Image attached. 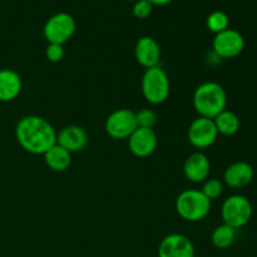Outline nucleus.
<instances>
[{
  "label": "nucleus",
  "instance_id": "nucleus-1",
  "mask_svg": "<svg viewBox=\"0 0 257 257\" xmlns=\"http://www.w3.org/2000/svg\"><path fill=\"white\" fill-rule=\"evenodd\" d=\"M15 136L20 147L32 155H44L57 143V132L45 118L25 115L18 122Z\"/></svg>",
  "mask_w": 257,
  "mask_h": 257
},
{
  "label": "nucleus",
  "instance_id": "nucleus-2",
  "mask_svg": "<svg viewBox=\"0 0 257 257\" xmlns=\"http://www.w3.org/2000/svg\"><path fill=\"white\" fill-rule=\"evenodd\" d=\"M192 102L200 117L213 119L226 109L227 94L222 85L218 83L205 82L196 88Z\"/></svg>",
  "mask_w": 257,
  "mask_h": 257
},
{
  "label": "nucleus",
  "instance_id": "nucleus-3",
  "mask_svg": "<svg viewBox=\"0 0 257 257\" xmlns=\"http://www.w3.org/2000/svg\"><path fill=\"white\" fill-rule=\"evenodd\" d=\"M211 202L212 201L206 197L202 191L186 190L176 200V211L183 220L197 222L210 213Z\"/></svg>",
  "mask_w": 257,
  "mask_h": 257
},
{
  "label": "nucleus",
  "instance_id": "nucleus-4",
  "mask_svg": "<svg viewBox=\"0 0 257 257\" xmlns=\"http://www.w3.org/2000/svg\"><path fill=\"white\" fill-rule=\"evenodd\" d=\"M141 87L143 97L151 104H162L170 95V79L160 65L146 69Z\"/></svg>",
  "mask_w": 257,
  "mask_h": 257
},
{
  "label": "nucleus",
  "instance_id": "nucleus-5",
  "mask_svg": "<svg viewBox=\"0 0 257 257\" xmlns=\"http://www.w3.org/2000/svg\"><path fill=\"white\" fill-rule=\"evenodd\" d=\"M252 205L250 200L242 195H232L226 198L221 207V216L225 225L232 228L243 227L250 222L252 217Z\"/></svg>",
  "mask_w": 257,
  "mask_h": 257
},
{
  "label": "nucleus",
  "instance_id": "nucleus-6",
  "mask_svg": "<svg viewBox=\"0 0 257 257\" xmlns=\"http://www.w3.org/2000/svg\"><path fill=\"white\" fill-rule=\"evenodd\" d=\"M75 27V19L72 15L68 13H57L47 20L43 32L48 42L63 45L73 37Z\"/></svg>",
  "mask_w": 257,
  "mask_h": 257
},
{
  "label": "nucleus",
  "instance_id": "nucleus-7",
  "mask_svg": "<svg viewBox=\"0 0 257 257\" xmlns=\"http://www.w3.org/2000/svg\"><path fill=\"white\" fill-rule=\"evenodd\" d=\"M136 112L131 109H117L105 119V132L114 140H125L137 130Z\"/></svg>",
  "mask_w": 257,
  "mask_h": 257
},
{
  "label": "nucleus",
  "instance_id": "nucleus-8",
  "mask_svg": "<svg viewBox=\"0 0 257 257\" xmlns=\"http://www.w3.org/2000/svg\"><path fill=\"white\" fill-rule=\"evenodd\" d=\"M213 52L223 59H231L241 53L245 49V39L240 32L235 29H226L223 32L218 33L213 38Z\"/></svg>",
  "mask_w": 257,
  "mask_h": 257
},
{
  "label": "nucleus",
  "instance_id": "nucleus-9",
  "mask_svg": "<svg viewBox=\"0 0 257 257\" xmlns=\"http://www.w3.org/2000/svg\"><path fill=\"white\" fill-rule=\"evenodd\" d=\"M188 141L193 147L198 150L208 148L216 142L218 132L213 119L205 117H198L188 127Z\"/></svg>",
  "mask_w": 257,
  "mask_h": 257
},
{
  "label": "nucleus",
  "instance_id": "nucleus-10",
  "mask_svg": "<svg viewBox=\"0 0 257 257\" xmlns=\"http://www.w3.org/2000/svg\"><path fill=\"white\" fill-rule=\"evenodd\" d=\"M158 257H195V247L185 235L171 233L161 241Z\"/></svg>",
  "mask_w": 257,
  "mask_h": 257
},
{
  "label": "nucleus",
  "instance_id": "nucleus-11",
  "mask_svg": "<svg viewBox=\"0 0 257 257\" xmlns=\"http://www.w3.org/2000/svg\"><path fill=\"white\" fill-rule=\"evenodd\" d=\"M157 135L151 128L138 127L132 135L128 137L130 150L136 157L145 158L152 155L157 148Z\"/></svg>",
  "mask_w": 257,
  "mask_h": 257
},
{
  "label": "nucleus",
  "instance_id": "nucleus-12",
  "mask_svg": "<svg viewBox=\"0 0 257 257\" xmlns=\"http://www.w3.org/2000/svg\"><path fill=\"white\" fill-rule=\"evenodd\" d=\"M135 55L137 62L146 69L157 67L161 59V48L152 37H142L136 43Z\"/></svg>",
  "mask_w": 257,
  "mask_h": 257
},
{
  "label": "nucleus",
  "instance_id": "nucleus-13",
  "mask_svg": "<svg viewBox=\"0 0 257 257\" xmlns=\"http://www.w3.org/2000/svg\"><path fill=\"white\" fill-rule=\"evenodd\" d=\"M211 165L207 156L202 152H195L185 161L183 173L191 182H205L210 175Z\"/></svg>",
  "mask_w": 257,
  "mask_h": 257
},
{
  "label": "nucleus",
  "instance_id": "nucleus-14",
  "mask_svg": "<svg viewBox=\"0 0 257 257\" xmlns=\"http://www.w3.org/2000/svg\"><path fill=\"white\" fill-rule=\"evenodd\" d=\"M253 176L255 172L252 166L243 161H238L231 163L226 168L223 172V181L231 188H243L250 185L251 181L253 180Z\"/></svg>",
  "mask_w": 257,
  "mask_h": 257
},
{
  "label": "nucleus",
  "instance_id": "nucleus-15",
  "mask_svg": "<svg viewBox=\"0 0 257 257\" xmlns=\"http://www.w3.org/2000/svg\"><path fill=\"white\" fill-rule=\"evenodd\" d=\"M57 143L68 152H79L87 146L88 136L80 125H68L57 135Z\"/></svg>",
  "mask_w": 257,
  "mask_h": 257
},
{
  "label": "nucleus",
  "instance_id": "nucleus-16",
  "mask_svg": "<svg viewBox=\"0 0 257 257\" xmlns=\"http://www.w3.org/2000/svg\"><path fill=\"white\" fill-rule=\"evenodd\" d=\"M22 78L13 69H0V102H12L22 92Z\"/></svg>",
  "mask_w": 257,
  "mask_h": 257
},
{
  "label": "nucleus",
  "instance_id": "nucleus-17",
  "mask_svg": "<svg viewBox=\"0 0 257 257\" xmlns=\"http://www.w3.org/2000/svg\"><path fill=\"white\" fill-rule=\"evenodd\" d=\"M43 156L48 167L55 172H63L68 170L72 163V153L68 152L58 143L52 146Z\"/></svg>",
  "mask_w": 257,
  "mask_h": 257
},
{
  "label": "nucleus",
  "instance_id": "nucleus-18",
  "mask_svg": "<svg viewBox=\"0 0 257 257\" xmlns=\"http://www.w3.org/2000/svg\"><path fill=\"white\" fill-rule=\"evenodd\" d=\"M213 122H215L218 135L230 137V136L236 135L240 130V118L237 117L236 113L227 109L222 110L220 114L216 115L213 118Z\"/></svg>",
  "mask_w": 257,
  "mask_h": 257
},
{
  "label": "nucleus",
  "instance_id": "nucleus-19",
  "mask_svg": "<svg viewBox=\"0 0 257 257\" xmlns=\"http://www.w3.org/2000/svg\"><path fill=\"white\" fill-rule=\"evenodd\" d=\"M236 238V230L232 228L231 226L222 225L217 226V227L213 230L212 236H211V240H212V243L215 247L221 248H228L233 242H235Z\"/></svg>",
  "mask_w": 257,
  "mask_h": 257
},
{
  "label": "nucleus",
  "instance_id": "nucleus-20",
  "mask_svg": "<svg viewBox=\"0 0 257 257\" xmlns=\"http://www.w3.org/2000/svg\"><path fill=\"white\" fill-rule=\"evenodd\" d=\"M206 24H207V28L211 32L218 34V33L228 29L230 19H228V15L226 13L221 12V10H216V12H212L208 15Z\"/></svg>",
  "mask_w": 257,
  "mask_h": 257
},
{
  "label": "nucleus",
  "instance_id": "nucleus-21",
  "mask_svg": "<svg viewBox=\"0 0 257 257\" xmlns=\"http://www.w3.org/2000/svg\"><path fill=\"white\" fill-rule=\"evenodd\" d=\"M136 120H137V127L140 128H151L153 130L158 122L157 113L148 108H142L136 113Z\"/></svg>",
  "mask_w": 257,
  "mask_h": 257
},
{
  "label": "nucleus",
  "instance_id": "nucleus-22",
  "mask_svg": "<svg viewBox=\"0 0 257 257\" xmlns=\"http://www.w3.org/2000/svg\"><path fill=\"white\" fill-rule=\"evenodd\" d=\"M201 191H202L203 195H205L206 197L210 198V200L212 201L222 195L223 185L220 180H217V178H210V180L205 181L203 187Z\"/></svg>",
  "mask_w": 257,
  "mask_h": 257
},
{
  "label": "nucleus",
  "instance_id": "nucleus-23",
  "mask_svg": "<svg viewBox=\"0 0 257 257\" xmlns=\"http://www.w3.org/2000/svg\"><path fill=\"white\" fill-rule=\"evenodd\" d=\"M152 8L153 5L147 0H137V2H135L132 8L133 15L138 19H146L152 13Z\"/></svg>",
  "mask_w": 257,
  "mask_h": 257
},
{
  "label": "nucleus",
  "instance_id": "nucleus-24",
  "mask_svg": "<svg viewBox=\"0 0 257 257\" xmlns=\"http://www.w3.org/2000/svg\"><path fill=\"white\" fill-rule=\"evenodd\" d=\"M64 47L60 44H53L49 43V45L45 49V57L48 58V60L52 63H58L64 58Z\"/></svg>",
  "mask_w": 257,
  "mask_h": 257
},
{
  "label": "nucleus",
  "instance_id": "nucleus-25",
  "mask_svg": "<svg viewBox=\"0 0 257 257\" xmlns=\"http://www.w3.org/2000/svg\"><path fill=\"white\" fill-rule=\"evenodd\" d=\"M147 2H150L152 5H166L172 2V0H147Z\"/></svg>",
  "mask_w": 257,
  "mask_h": 257
},
{
  "label": "nucleus",
  "instance_id": "nucleus-26",
  "mask_svg": "<svg viewBox=\"0 0 257 257\" xmlns=\"http://www.w3.org/2000/svg\"><path fill=\"white\" fill-rule=\"evenodd\" d=\"M130 2H137V0H130Z\"/></svg>",
  "mask_w": 257,
  "mask_h": 257
}]
</instances>
